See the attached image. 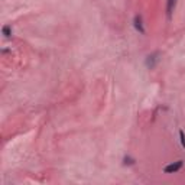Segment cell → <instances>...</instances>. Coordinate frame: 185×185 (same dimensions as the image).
<instances>
[{"instance_id":"obj_5","label":"cell","mask_w":185,"mask_h":185,"mask_svg":"<svg viewBox=\"0 0 185 185\" xmlns=\"http://www.w3.org/2000/svg\"><path fill=\"white\" fill-rule=\"evenodd\" d=\"M135 163V159H132L130 156H124L123 158V165H133Z\"/></svg>"},{"instance_id":"obj_1","label":"cell","mask_w":185,"mask_h":185,"mask_svg":"<svg viewBox=\"0 0 185 185\" xmlns=\"http://www.w3.org/2000/svg\"><path fill=\"white\" fill-rule=\"evenodd\" d=\"M161 61V52L159 51H155L151 55L146 56V61H145V65L148 69H153L155 67L158 65V62Z\"/></svg>"},{"instance_id":"obj_4","label":"cell","mask_w":185,"mask_h":185,"mask_svg":"<svg viewBox=\"0 0 185 185\" xmlns=\"http://www.w3.org/2000/svg\"><path fill=\"white\" fill-rule=\"evenodd\" d=\"M1 32H3V35H4L6 38H10V35H12V26H10V25H4V26H3V29H1Z\"/></svg>"},{"instance_id":"obj_6","label":"cell","mask_w":185,"mask_h":185,"mask_svg":"<svg viewBox=\"0 0 185 185\" xmlns=\"http://www.w3.org/2000/svg\"><path fill=\"white\" fill-rule=\"evenodd\" d=\"M179 137H181V145L185 148V135L182 130H179Z\"/></svg>"},{"instance_id":"obj_2","label":"cell","mask_w":185,"mask_h":185,"mask_svg":"<svg viewBox=\"0 0 185 185\" xmlns=\"http://www.w3.org/2000/svg\"><path fill=\"white\" fill-rule=\"evenodd\" d=\"M182 165H184V161L172 162V163H169V165H166V166L163 168V172H165V174H175V172H178V171L182 168Z\"/></svg>"},{"instance_id":"obj_3","label":"cell","mask_w":185,"mask_h":185,"mask_svg":"<svg viewBox=\"0 0 185 185\" xmlns=\"http://www.w3.org/2000/svg\"><path fill=\"white\" fill-rule=\"evenodd\" d=\"M133 26L136 28L137 32H140L142 35H145L146 31H145V26H143V19H142V15H136L133 18Z\"/></svg>"}]
</instances>
